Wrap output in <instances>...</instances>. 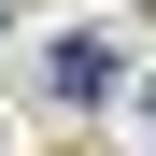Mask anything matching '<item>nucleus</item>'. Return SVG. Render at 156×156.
I'll return each mask as SVG.
<instances>
[{"label": "nucleus", "mask_w": 156, "mask_h": 156, "mask_svg": "<svg viewBox=\"0 0 156 156\" xmlns=\"http://www.w3.org/2000/svg\"><path fill=\"white\" fill-rule=\"evenodd\" d=\"M43 85H57V99H99V85H114V57H99V43H57V57H43Z\"/></svg>", "instance_id": "1"}]
</instances>
